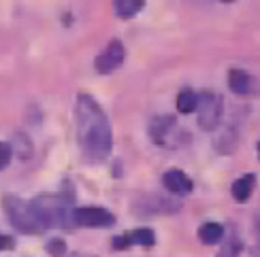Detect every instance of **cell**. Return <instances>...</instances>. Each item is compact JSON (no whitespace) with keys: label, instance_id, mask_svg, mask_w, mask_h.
Listing matches in <instances>:
<instances>
[{"label":"cell","instance_id":"11","mask_svg":"<svg viewBox=\"0 0 260 257\" xmlns=\"http://www.w3.org/2000/svg\"><path fill=\"white\" fill-rule=\"evenodd\" d=\"M213 147H215V151H220V153H233L237 147V132H233V127L220 130L213 141Z\"/></svg>","mask_w":260,"mask_h":257},{"label":"cell","instance_id":"21","mask_svg":"<svg viewBox=\"0 0 260 257\" xmlns=\"http://www.w3.org/2000/svg\"><path fill=\"white\" fill-rule=\"evenodd\" d=\"M252 257H260V242L252 249Z\"/></svg>","mask_w":260,"mask_h":257},{"label":"cell","instance_id":"18","mask_svg":"<svg viewBox=\"0 0 260 257\" xmlns=\"http://www.w3.org/2000/svg\"><path fill=\"white\" fill-rule=\"evenodd\" d=\"M47 251L51 253V257H64V253H67V244H64V240H60V238H53L47 244Z\"/></svg>","mask_w":260,"mask_h":257},{"label":"cell","instance_id":"23","mask_svg":"<svg viewBox=\"0 0 260 257\" xmlns=\"http://www.w3.org/2000/svg\"><path fill=\"white\" fill-rule=\"evenodd\" d=\"M256 228H258V232H260V212H258V217H256Z\"/></svg>","mask_w":260,"mask_h":257},{"label":"cell","instance_id":"2","mask_svg":"<svg viewBox=\"0 0 260 257\" xmlns=\"http://www.w3.org/2000/svg\"><path fill=\"white\" fill-rule=\"evenodd\" d=\"M30 208L39 219L41 228H64L73 223V210L67 198L62 196H37L30 202Z\"/></svg>","mask_w":260,"mask_h":257},{"label":"cell","instance_id":"7","mask_svg":"<svg viewBox=\"0 0 260 257\" xmlns=\"http://www.w3.org/2000/svg\"><path fill=\"white\" fill-rule=\"evenodd\" d=\"M154 232L147 230V228H141V230H135V232H128L120 238H113V249L122 251V249H128L130 244H141V247H151L154 244Z\"/></svg>","mask_w":260,"mask_h":257},{"label":"cell","instance_id":"4","mask_svg":"<svg viewBox=\"0 0 260 257\" xmlns=\"http://www.w3.org/2000/svg\"><path fill=\"white\" fill-rule=\"evenodd\" d=\"M197 113H199V125L203 130L207 132L215 130L222 117V96H218L215 92H201Z\"/></svg>","mask_w":260,"mask_h":257},{"label":"cell","instance_id":"6","mask_svg":"<svg viewBox=\"0 0 260 257\" xmlns=\"http://www.w3.org/2000/svg\"><path fill=\"white\" fill-rule=\"evenodd\" d=\"M124 56H126V51H124V45H122V40H111L109 45H107V49L101 53L99 58H96L94 62V68L96 72H101V74H109L113 70H117L124 64Z\"/></svg>","mask_w":260,"mask_h":257},{"label":"cell","instance_id":"8","mask_svg":"<svg viewBox=\"0 0 260 257\" xmlns=\"http://www.w3.org/2000/svg\"><path fill=\"white\" fill-rule=\"evenodd\" d=\"M173 127H175V117H171V115H158L149 123V134H151V138H154V143L167 145L169 136L173 134Z\"/></svg>","mask_w":260,"mask_h":257},{"label":"cell","instance_id":"1","mask_svg":"<svg viewBox=\"0 0 260 257\" xmlns=\"http://www.w3.org/2000/svg\"><path fill=\"white\" fill-rule=\"evenodd\" d=\"M77 132L88 159H105L111 153V125L103 109L88 94H79L77 98Z\"/></svg>","mask_w":260,"mask_h":257},{"label":"cell","instance_id":"19","mask_svg":"<svg viewBox=\"0 0 260 257\" xmlns=\"http://www.w3.org/2000/svg\"><path fill=\"white\" fill-rule=\"evenodd\" d=\"M13 157V149H11L9 143H0V170H5Z\"/></svg>","mask_w":260,"mask_h":257},{"label":"cell","instance_id":"13","mask_svg":"<svg viewBox=\"0 0 260 257\" xmlns=\"http://www.w3.org/2000/svg\"><path fill=\"white\" fill-rule=\"evenodd\" d=\"M115 13L117 17H122V19H130V17H135L141 9L145 7V0H115Z\"/></svg>","mask_w":260,"mask_h":257},{"label":"cell","instance_id":"24","mask_svg":"<svg viewBox=\"0 0 260 257\" xmlns=\"http://www.w3.org/2000/svg\"><path fill=\"white\" fill-rule=\"evenodd\" d=\"M220 3H235V0H220Z\"/></svg>","mask_w":260,"mask_h":257},{"label":"cell","instance_id":"14","mask_svg":"<svg viewBox=\"0 0 260 257\" xmlns=\"http://www.w3.org/2000/svg\"><path fill=\"white\" fill-rule=\"evenodd\" d=\"M199 236L205 244H218L224 238V226L220 223H205V226L199 230Z\"/></svg>","mask_w":260,"mask_h":257},{"label":"cell","instance_id":"5","mask_svg":"<svg viewBox=\"0 0 260 257\" xmlns=\"http://www.w3.org/2000/svg\"><path fill=\"white\" fill-rule=\"evenodd\" d=\"M73 223L83 228H109L115 223V217L107 208L99 206H83L73 210Z\"/></svg>","mask_w":260,"mask_h":257},{"label":"cell","instance_id":"17","mask_svg":"<svg viewBox=\"0 0 260 257\" xmlns=\"http://www.w3.org/2000/svg\"><path fill=\"white\" fill-rule=\"evenodd\" d=\"M239 253H241V242L239 240H229L222 247V251L218 253V257H239Z\"/></svg>","mask_w":260,"mask_h":257},{"label":"cell","instance_id":"25","mask_svg":"<svg viewBox=\"0 0 260 257\" xmlns=\"http://www.w3.org/2000/svg\"><path fill=\"white\" fill-rule=\"evenodd\" d=\"M258 157H260V143H258Z\"/></svg>","mask_w":260,"mask_h":257},{"label":"cell","instance_id":"12","mask_svg":"<svg viewBox=\"0 0 260 257\" xmlns=\"http://www.w3.org/2000/svg\"><path fill=\"white\" fill-rule=\"evenodd\" d=\"M254 175H245L241 179H237L233 183V198L237 202H247V198L252 196V189H254Z\"/></svg>","mask_w":260,"mask_h":257},{"label":"cell","instance_id":"15","mask_svg":"<svg viewBox=\"0 0 260 257\" xmlns=\"http://www.w3.org/2000/svg\"><path fill=\"white\" fill-rule=\"evenodd\" d=\"M197 104H199V94H194L192 90H183L177 96V111L183 115L197 111Z\"/></svg>","mask_w":260,"mask_h":257},{"label":"cell","instance_id":"9","mask_svg":"<svg viewBox=\"0 0 260 257\" xmlns=\"http://www.w3.org/2000/svg\"><path fill=\"white\" fill-rule=\"evenodd\" d=\"M162 181H165V187L169 191H173V194H188V191L192 189V181L186 173H181V170H169V173L162 177Z\"/></svg>","mask_w":260,"mask_h":257},{"label":"cell","instance_id":"3","mask_svg":"<svg viewBox=\"0 0 260 257\" xmlns=\"http://www.w3.org/2000/svg\"><path fill=\"white\" fill-rule=\"evenodd\" d=\"M3 210H5V215L9 217L11 226L17 228L19 232L39 234L43 230L39 219L35 217V212H32L30 204H26V202L21 198H17V196H5L3 198Z\"/></svg>","mask_w":260,"mask_h":257},{"label":"cell","instance_id":"20","mask_svg":"<svg viewBox=\"0 0 260 257\" xmlns=\"http://www.w3.org/2000/svg\"><path fill=\"white\" fill-rule=\"evenodd\" d=\"M11 247H13V238H9V236H5V234H0V251L11 249Z\"/></svg>","mask_w":260,"mask_h":257},{"label":"cell","instance_id":"22","mask_svg":"<svg viewBox=\"0 0 260 257\" xmlns=\"http://www.w3.org/2000/svg\"><path fill=\"white\" fill-rule=\"evenodd\" d=\"M71 257H90V255H85V253H73Z\"/></svg>","mask_w":260,"mask_h":257},{"label":"cell","instance_id":"16","mask_svg":"<svg viewBox=\"0 0 260 257\" xmlns=\"http://www.w3.org/2000/svg\"><path fill=\"white\" fill-rule=\"evenodd\" d=\"M11 149H13V153L19 155L21 159H28L32 155V143H30V138L26 134H21V132L15 134L13 143H11Z\"/></svg>","mask_w":260,"mask_h":257},{"label":"cell","instance_id":"10","mask_svg":"<svg viewBox=\"0 0 260 257\" xmlns=\"http://www.w3.org/2000/svg\"><path fill=\"white\" fill-rule=\"evenodd\" d=\"M252 77L247 74L245 70H239V68H233L229 72V88L231 92L235 94H239V96H247L252 92Z\"/></svg>","mask_w":260,"mask_h":257}]
</instances>
